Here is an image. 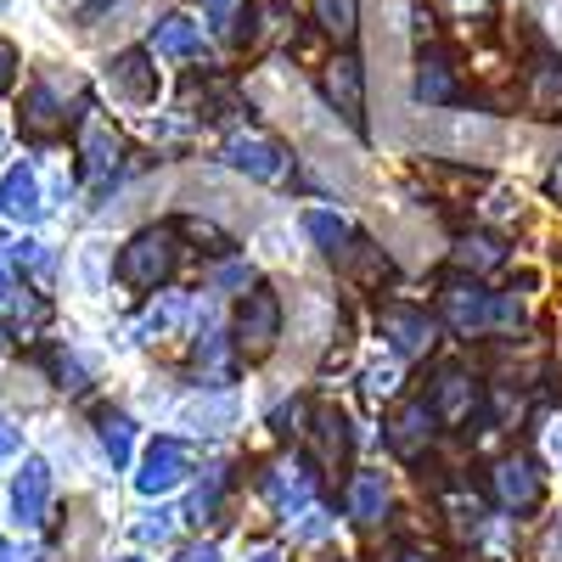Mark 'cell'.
<instances>
[{
  "mask_svg": "<svg viewBox=\"0 0 562 562\" xmlns=\"http://www.w3.org/2000/svg\"><path fill=\"white\" fill-rule=\"evenodd\" d=\"M169 270H175V231L169 225L140 231V237L119 254V281L124 288H140V293H153Z\"/></svg>",
  "mask_w": 562,
  "mask_h": 562,
  "instance_id": "1",
  "label": "cell"
},
{
  "mask_svg": "<svg viewBox=\"0 0 562 562\" xmlns=\"http://www.w3.org/2000/svg\"><path fill=\"white\" fill-rule=\"evenodd\" d=\"M225 158H231V169H243L254 180H288L293 175V153L281 147V140L259 135V130H237V135H231Z\"/></svg>",
  "mask_w": 562,
  "mask_h": 562,
  "instance_id": "2",
  "label": "cell"
},
{
  "mask_svg": "<svg viewBox=\"0 0 562 562\" xmlns=\"http://www.w3.org/2000/svg\"><path fill=\"white\" fill-rule=\"evenodd\" d=\"M276 338H281V299L270 288H254L243 299V315H237V344L248 360H265L276 349Z\"/></svg>",
  "mask_w": 562,
  "mask_h": 562,
  "instance_id": "3",
  "label": "cell"
},
{
  "mask_svg": "<svg viewBox=\"0 0 562 562\" xmlns=\"http://www.w3.org/2000/svg\"><path fill=\"white\" fill-rule=\"evenodd\" d=\"M68 97H63V79H34L29 85V97H23V135L29 140H52V135H63L68 130Z\"/></svg>",
  "mask_w": 562,
  "mask_h": 562,
  "instance_id": "4",
  "label": "cell"
},
{
  "mask_svg": "<svg viewBox=\"0 0 562 562\" xmlns=\"http://www.w3.org/2000/svg\"><path fill=\"white\" fill-rule=\"evenodd\" d=\"M186 467H192V445L175 439V434H158L147 461H140V473H135V490L140 495H158V490H175L186 479Z\"/></svg>",
  "mask_w": 562,
  "mask_h": 562,
  "instance_id": "5",
  "label": "cell"
},
{
  "mask_svg": "<svg viewBox=\"0 0 562 562\" xmlns=\"http://www.w3.org/2000/svg\"><path fill=\"white\" fill-rule=\"evenodd\" d=\"M108 85H113V97L119 102H135V108H147L158 97V68H153V52H124L108 63Z\"/></svg>",
  "mask_w": 562,
  "mask_h": 562,
  "instance_id": "6",
  "label": "cell"
},
{
  "mask_svg": "<svg viewBox=\"0 0 562 562\" xmlns=\"http://www.w3.org/2000/svg\"><path fill=\"white\" fill-rule=\"evenodd\" d=\"M265 495L276 501L281 518H304L310 501H315V479L304 473L299 461H281V467H270V473H265Z\"/></svg>",
  "mask_w": 562,
  "mask_h": 562,
  "instance_id": "7",
  "label": "cell"
},
{
  "mask_svg": "<svg viewBox=\"0 0 562 562\" xmlns=\"http://www.w3.org/2000/svg\"><path fill=\"white\" fill-rule=\"evenodd\" d=\"M473 405H479V383L467 378V371H456V366H450V371H439V383H434V394H428V411L456 428V422L473 416Z\"/></svg>",
  "mask_w": 562,
  "mask_h": 562,
  "instance_id": "8",
  "label": "cell"
},
{
  "mask_svg": "<svg viewBox=\"0 0 562 562\" xmlns=\"http://www.w3.org/2000/svg\"><path fill=\"white\" fill-rule=\"evenodd\" d=\"M326 97H333V108L360 130L366 124V79H360V63L355 57H338L333 68H326Z\"/></svg>",
  "mask_w": 562,
  "mask_h": 562,
  "instance_id": "9",
  "label": "cell"
},
{
  "mask_svg": "<svg viewBox=\"0 0 562 562\" xmlns=\"http://www.w3.org/2000/svg\"><path fill=\"white\" fill-rule=\"evenodd\" d=\"M434 411H428V400H411V405H400V416H394V428H389V445H394V456H405V461H416L422 450H428V439H434Z\"/></svg>",
  "mask_w": 562,
  "mask_h": 562,
  "instance_id": "10",
  "label": "cell"
},
{
  "mask_svg": "<svg viewBox=\"0 0 562 562\" xmlns=\"http://www.w3.org/2000/svg\"><path fill=\"white\" fill-rule=\"evenodd\" d=\"M461 97V79H456V68H450V57L445 52H428L416 63V102L422 108H450Z\"/></svg>",
  "mask_w": 562,
  "mask_h": 562,
  "instance_id": "11",
  "label": "cell"
},
{
  "mask_svg": "<svg viewBox=\"0 0 562 562\" xmlns=\"http://www.w3.org/2000/svg\"><path fill=\"white\" fill-rule=\"evenodd\" d=\"M12 506H18V524H45V506H52V473L45 461H23V473L12 484Z\"/></svg>",
  "mask_w": 562,
  "mask_h": 562,
  "instance_id": "12",
  "label": "cell"
},
{
  "mask_svg": "<svg viewBox=\"0 0 562 562\" xmlns=\"http://www.w3.org/2000/svg\"><path fill=\"white\" fill-rule=\"evenodd\" d=\"M524 97L540 119H562V57H540L529 63V85H524Z\"/></svg>",
  "mask_w": 562,
  "mask_h": 562,
  "instance_id": "13",
  "label": "cell"
},
{
  "mask_svg": "<svg viewBox=\"0 0 562 562\" xmlns=\"http://www.w3.org/2000/svg\"><path fill=\"white\" fill-rule=\"evenodd\" d=\"M540 473L529 461H501L495 467V495H501V506H512V512H529L535 501H540Z\"/></svg>",
  "mask_w": 562,
  "mask_h": 562,
  "instance_id": "14",
  "label": "cell"
},
{
  "mask_svg": "<svg viewBox=\"0 0 562 562\" xmlns=\"http://www.w3.org/2000/svg\"><path fill=\"white\" fill-rule=\"evenodd\" d=\"M383 326L394 333V349H400V355H428V349H434V321L422 315V310L389 304V310H383Z\"/></svg>",
  "mask_w": 562,
  "mask_h": 562,
  "instance_id": "15",
  "label": "cell"
},
{
  "mask_svg": "<svg viewBox=\"0 0 562 562\" xmlns=\"http://www.w3.org/2000/svg\"><path fill=\"white\" fill-rule=\"evenodd\" d=\"M113 175H119V135H113L108 124L90 119V124H85V180L102 186V180H113Z\"/></svg>",
  "mask_w": 562,
  "mask_h": 562,
  "instance_id": "16",
  "label": "cell"
},
{
  "mask_svg": "<svg viewBox=\"0 0 562 562\" xmlns=\"http://www.w3.org/2000/svg\"><path fill=\"white\" fill-rule=\"evenodd\" d=\"M153 57H203V23L192 18H164L153 29V45H147Z\"/></svg>",
  "mask_w": 562,
  "mask_h": 562,
  "instance_id": "17",
  "label": "cell"
},
{
  "mask_svg": "<svg viewBox=\"0 0 562 562\" xmlns=\"http://www.w3.org/2000/svg\"><path fill=\"white\" fill-rule=\"evenodd\" d=\"M0 209L12 220H40V180L29 164H12L7 180H0Z\"/></svg>",
  "mask_w": 562,
  "mask_h": 562,
  "instance_id": "18",
  "label": "cell"
},
{
  "mask_svg": "<svg viewBox=\"0 0 562 562\" xmlns=\"http://www.w3.org/2000/svg\"><path fill=\"white\" fill-rule=\"evenodd\" d=\"M315 439H321V467H326V473H338V467L349 461V422L338 416V411H321L315 416Z\"/></svg>",
  "mask_w": 562,
  "mask_h": 562,
  "instance_id": "19",
  "label": "cell"
},
{
  "mask_svg": "<svg viewBox=\"0 0 562 562\" xmlns=\"http://www.w3.org/2000/svg\"><path fill=\"white\" fill-rule=\"evenodd\" d=\"M383 506H389V484H383V473H360V479L349 484V518H355V524H378V518H383Z\"/></svg>",
  "mask_w": 562,
  "mask_h": 562,
  "instance_id": "20",
  "label": "cell"
},
{
  "mask_svg": "<svg viewBox=\"0 0 562 562\" xmlns=\"http://www.w3.org/2000/svg\"><path fill=\"white\" fill-rule=\"evenodd\" d=\"M304 231H310L326 254H344V243H349V225H344L333 209H310V214H304Z\"/></svg>",
  "mask_w": 562,
  "mask_h": 562,
  "instance_id": "21",
  "label": "cell"
},
{
  "mask_svg": "<svg viewBox=\"0 0 562 562\" xmlns=\"http://www.w3.org/2000/svg\"><path fill=\"white\" fill-rule=\"evenodd\" d=\"M315 23L333 34V40H349L355 23H360V12H355V0H315Z\"/></svg>",
  "mask_w": 562,
  "mask_h": 562,
  "instance_id": "22",
  "label": "cell"
},
{
  "mask_svg": "<svg viewBox=\"0 0 562 562\" xmlns=\"http://www.w3.org/2000/svg\"><path fill=\"white\" fill-rule=\"evenodd\" d=\"M102 445H108L113 467L130 461V422H124V416H102Z\"/></svg>",
  "mask_w": 562,
  "mask_h": 562,
  "instance_id": "23",
  "label": "cell"
},
{
  "mask_svg": "<svg viewBox=\"0 0 562 562\" xmlns=\"http://www.w3.org/2000/svg\"><path fill=\"white\" fill-rule=\"evenodd\" d=\"M12 74H18V52H12L7 40H0V97L12 90Z\"/></svg>",
  "mask_w": 562,
  "mask_h": 562,
  "instance_id": "24",
  "label": "cell"
},
{
  "mask_svg": "<svg viewBox=\"0 0 562 562\" xmlns=\"http://www.w3.org/2000/svg\"><path fill=\"white\" fill-rule=\"evenodd\" d=\"M12 450H18V428H12V422H7V416H0V461H7Z\"/></svg>",
  "mask_w": 562,
  "mask_h": 562,
  "instance_id": "25",
  "label": "cell"
},
{
  "mask_svg": "<svg viewBox=\"0 0 562 562\" xmlns=\"http://www.w3.org/2000/svg\"><path fill=\"white\" fill-rule=\"evenodd\" d=\"M0 562H34L29 546H12V540H0Z\"/></svg>",
  "mask_w": 562,
  "mask_h": 562,
  "instance_id": "26",
  "label": "cell"
},
{
  "mask_svg": "<svg viewBox=\"0 0 562 562\" xmlns=\"http://www.w3.org/2000/svg\"><path fill=\"white\" fill-rule=\"evenodd\" d=\"M237 7V0H203V12H209V23H225V12Z\"/></svg>",
  "mask_w": 562,
  "mask_h": 562,
  "instance_id": "27",
  "label": "cell"
},
{
  "mask_svg": "<svg viewBox=\"0 0 562 562\" xmlns=\"http://www.w3.org/2000/svg\"><path fill=\"white\" fill-rule=\"evenodd\" d=\"M12 293V270H7V259H0V299Z\"/></svg>",
  "mask_w": 562,
  "mask_h": 562,
  "instance_id": "28",
  "label": "cell"
},
{
  "mask_svg": "<svg viewBox=\"0 0 562 562\" xmlns=\"http://www.w3.org/2000/svg\"><path fill=\"white\" fill-rule=\"evenodd\" d=\"M490 0H456V12H484Z\"/></svg>",
  "mask_w": 562,
  "mask_h": 562,
  "instance_id": "29",
  "label": "cell"
},
{
  "mask_svg": "<svg viewBox=\"0 0 562 562\" xmlns=\"http://www.w3.org/2000/svg\"><path fill=\"white\" fill-rule=\"evenodd\" d=\"M546 186H551V192L562 198V158H557V169H551V180H546Z\"/></svg>",
  "mask_w": 562,
  "mask_h": 562,
  "instance_id": "30",
  "label": "cell"
},
{
  "mask_svg": "<svg viewBox=\"0 0 562 562\" xmlns=\"http://www.w3.org/2000/svg\"><path fill=\"white\" fill-rule=\"evenodd\" d=\"M180 562H220V557H214V551H186Z\"/></svg>",
  "mask_w": 562,
  "mask_h": 562,
  "instance_id": "31",
  "label": "cell"
},
{
  "mask_svg": "<svg viewBox=\"0 0 562 562\" xmlns=\"http://www.w3.org/2000/svg\"><path fill=\"white\" fill-rule=\"evenodd\" d=\"M394 562H434V557H428V551H400Z\"/></svg>",
  "mask_w": 562,
  "mask_h": 562,
  "instance_id": "32",
  "label": "cell"
},
{
  "mask_svg": "<svg viewBox=\"0 0 562 562\" xmlns=\"http://www.w3.org/2000/svg\"><path fill=\"white\" fill-rule=\"evenodd\" d=\"M254 562H281V557H276V551H259V557H254Z\"/></svg>",
  "mask_w": 562,
  "mask_h": 562,
  "instance_id": "33",
  "label": "cell"
},
{
  "mask_svg": "<svg viewBox=\"0 0 562 562\" xmlns=\"http://www.w3.org/2000/svg\"><path fill=\"white\" fill-rule=\"evenodd\" d=\"M551 546H557V551H562V524H557V529H551Z\"/></svg>",
  "mask_w": 562,
  "mask_h": 562,
  "instance_id": "34",
  "label": "cell"
},
{
  "mask_svg": "<svg viewBox=\"0 0 562 562\" xmlns=\"http://www.w3.org/2000/svg\"><path fill=\"white\" fill-rule=\"evenodd\" d=\"M557 461H562V434H557Z\"/></svg>",
  "mask_w": 562,
  "mask_h": 562,
  "instance_id": "35",
  "label": "cell"
},
{
  "mask_svg": "<svg viewBox=\"0 0 562 562\" xmlns=\"http://www.w3.org/2000/svg\"><path fill=\"white\" fill-rule=\"evenodd\" d=\"M124 562H140V557H124Z\"/></svg>",
  "mask_w": 562,
  "mask_h": 562,
  "instance_id": "36",
  "label": "cell"
}]
</instances>
